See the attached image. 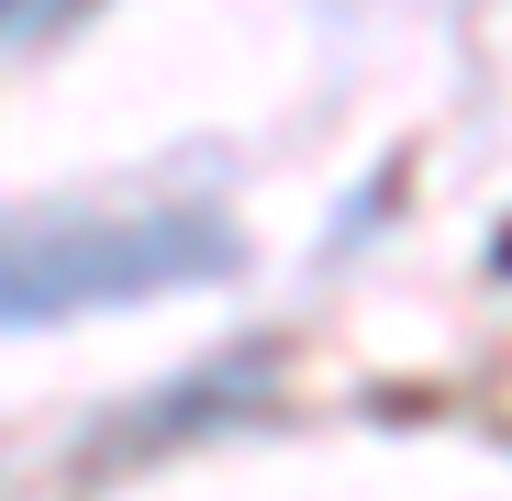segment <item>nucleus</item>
Returning <instances> with one entry per match:
<instances>
[{
  "mask_svg": "<svg viewBox=\"0 0 512 501\" xmlns=\"http://www.w3.org/2000/svg\"><path fill=\"white\" fill-rule=\"evenodd\" d=\"M234 268H245V234L201 201L0 212V334H45V323H90V312H123V301L212 290Z\"/></svg>",
  "mask_w": 512,
  "mask_h": 501,
  "instance_id": "nucleus-1",
  "label": "nucleus"
}]
</instances>
